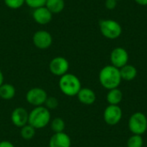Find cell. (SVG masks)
I'll return each instance as SVG.
<instances>
[{"mask_svg": "<svg viewBox=\"0 0 147 147\" xmlns=\"http://www.w3.org/2000/svg\"><path fill=\"white\" fill-rule=\"evenodd\" d=\"M59 88L67 96H75L82 88L80 79L72 73H66L59 77Z\"/></svg>", "mask_w": 147, "mask_h": 147, "instance_id": "cell-3", "label": "cell"}, {"mask_svg": "<svg viewBox=\"0 0 147 147\" xmlns=\"http://www.w3.org/2000/svg\"><path fill=\"white\" fill-rule=\"evenodd\" d=\"M48 97L47 91L40 87H34L28 90L26 93V101L34 107L43 106Z\"/></svg>", "mask_w": 147, "mask_h": 147, "instance_id": "cell-6", "label": "cell"}, {"mask_svg": "<svg viewBox=\"0 0 147 147\" xmlns=\"http://www.w3.org/2000/svg\"><path fill=\"white\" fill-rule=\"evenodd\" d=\"M117 1L116 0H106L105 1V7L106 9H109V10H112V9H115L117 6Z\"/></svg>", "mask_w": 147, "mask_h": 147, "instance_id": "cell-25", "label": "cell"}, {"mask_svg": "<svg viewBox=\"0 0 147 147\" xmlns=\"http://www.w3.org/2000/svg\"><path fill=\"white\" fill-rule=\"evenodd\" d=\"M28 112L22 107L16 108L10 115V121L16 127H22L28 123Z\"/></svg>", "mask_w": 147, "mask_h": 147, "instance_id": "cell-11", "label": "cell"}, {"mask_svg": "<svg viewBox=\"0 0 147 147\" xmlns=\"http://www.w3.org/2000/svg\"><path fill=\"white\" fill-rule=\"evenodd\" d=\"M69 61L61 56L53 58L49 63V71L51 73L57 77H61L66 74L69 71Z\"/></svg>", "mask_w": 147, "mask_h": 147, "instance_id": "cell-8", "label": "cell"}, {"mask_svg": "<svg viewBox=\"0 0 147 147\" xmlns=\"http://www.w3.org/2000/svg\"><path fill=\"white\" fill-rule=\"evenodd\" d=\"M98 78L101 85L108 90L119 88L122 81L120 69L113 66L112 65H108L102 67L99 72Z\"/></svg>", "mask_w": 147, "mask_h": 147, "instance_id": "cell-1", "label": "cell"}, {"mask_svg": "<svg viewBox=\"0 0 147 147\" xmlns=\"http://www.w3.org/2000/svg\"><path fill=\"white\" fill-rule=\"evenodd\" d=\"M135 3L141 6H147V0H134Z\"/></svg>", "mask_w": 147, "mask_h": 147, "instance_id": "cell-27", "label": "cell"}, {"mask_svg": "<svg viewBox=\"0 0 147 147\" xmlns=\"http://www.w3.org/2000/svg\"><path fill=\"white\" fill-rule=\"evenodd\" d=\"M120 73L122 80L130 82L136 78L138 75V71L134 65L127 64L126 65H124L120 69Z\"/></svg>", "mask_w": 147, "mask_h": 147, "instance_id": "cell-15", "label": "cell"}, {"mask_svg": "<svg viewBox=\"0 0 147 147\" xmlns=\"http://www.w3.org/2000/svg\"><path fill=\"white\" fill-rule=\"evenodd\" d=\"M117 147H121V146H117Z\"/></svg>", "mask_w": 147, "mask_h": 147, "instance_id": "cell-30", "label": "cell"}, {"mask_svg": "<svg viewBox=\"0 0 147 147\" xmlns=\"http://www.w3.org/2000/svg\"><path fill=\"white\" fill-rule=\"evenodd\" d=\"M123 99L122 91L119 88L109 90L106 96V100L109 105H119Z\"/></svg>", "mask_w": 147, "mask_h": 147, "instance_id": "cell-16", "label": "cell"}, {"mask_svg": "<svg viewBox=\"0 0 147 147\" xmlns=\"http://www.w3.org/2000/svg\"><path fill=\"white\" fill-rule=\"evenodd\" d=\"M0 147H16L13 143L8 140H2L0 141Z\"/></svg>", "mask_w": 147, "mask_h": 147, "instance_id": "cell-26", "label": "cell"}, {"mask_svg": "<svg viewBox=\"0 0 147 147\" xmlns=\"http://www.w3.org/2000/svg\"><path fill=\"white\" fill-rule=\"evenodd\" d=\"M48 146L49 147H71V140L65 132L56 133L50 138Z\"/></svg>", "mask_w": 147, "mask_h": 147, "instance_id": "cell-13", "label": "cell"}, {"mask_svg": "<svg viewBox=\"0 0 147 147\" xmlns=\"http://www.w3.org/2000/svg\"><path fill=\"white\" fill-rule=\"evenodd\" d=\"M101 34L109 40H115L122 34L121 25L113 19H102L99 22Z\"/></svg>", "mask_w": 147, "mask_h": 147, "instance_id": "cell-4", "label": "cell"}, {"mask_svg": "<svg viewBox=\"0 0 147 147\" xmlns=\"http://www.w3.org/2000/svg\"><path fill=\"white\" fill-rule=\"evenodd\" d=\"M16 96V88L11 84H3L0 86V98L5 101L13 99Z\"/></svg>", "mask_w": 147, "mask_h": 147, "instance_id": "cell-17", "label": "cell"}, {"mask_svg": "<svg viewBox=\"0 0 147 147\" xmlns=\"http://www.w3.org/2000/svg\"><path fill=\"white\" fill-rule=\"evenodd\" d=\"M128 128L133 134L143 135L147 131V117L144 113L135 112L128 120Z\"/></svg>", "mask_w": 147, "mask_h": 147, "instance_id": "cell-5", "label": "cell"}, {"mask_svg": "<svg viewBox=\"0 0 147 147\" xmlns=\"http://www.w3.org/2000/svg\"><path fill=\"white\" fill-rule=\"evenodd\" d=\"M50 126L52 131L56 134V133H62L65 131V121L60 118V117H55L50 121Z\"/></svg>", "mask_w": 147, "mask_h": 147, "instance_id": "cell-19", "label": "cell"}, {"mask_svg": "<svg viewBox=\"0 0 147 147\" xmlns=\"http://www.w3.org/2000/svg\"><path fill=\"white\" fill-rule=\"evenodd\" d=\"M6 7L11 9H17L22 7L25 3V0H3Z\"/></svg>", "mask_w": 147, "mask_h": 147, "instance_id": "cell-22", "label": "cell"}, {"mask_svg": "<svg viewBox=\"0 0 147 147\" xmlns=\"http://www.w3.org/2000/svg\"><path fill=\"white\" fill-rule=\"evenodd\" d=\"M78 101L84 105H92L96 100L95 91L90 88H81L77 95Z\"/></svg>", "mask_w": 147, "mask_h": 147, "instance_id": "cell-14", "label": "cell"}, {"mask_svg": "<svg viewBox=\"0 0 147 147\" xmlns=\"http://www.w3.org/2000/svg\"><path fill=\"white\" fill-rule=\"evenodd\" d=\"M20 135L21 137L25 140H32L34 135H35V130L31 125H29L28 123L27 125H25L24 127L20 128Z\"/></svg>", "mask_w": 147, "mask_h": 147, "instance_id": "cell-20", "label": "cell"}, {"mask_svg": "<svg viewBox=\"0 0 147 147\" xmlns=\"http://www.w3.org/2000/svg\"><path fill=\"white\" fill-rule=\"evenodd\" d=\"M32 16L34 22L40 25L48 24L53 19V14L48 10V9L46 6L34 9L33 10Z\"/></svg>", "mask_w": 147, "mask_h": 147, "instance_id": "cell-12", "label": "cell"}, {"mask_svg": "<svg viewBox=\"0 0 147 147\" xmlns=\"http://www.w3.org/2000/svg\"><path fill=\"white\" fill-rule=\"evenodd\" d=\"M65 1L64 0H47L45 6L48 10L53 14H59L65 9Z\"/></svg>", "mask_w": 147, "mask_h": 147, "instance_id": "cell-18", "label": "cell"}, {"mask_svg": "<svg viewBox=\"0 0 147 147\" xmlns=\"http://www.w3.org/2000/svg\"><path fill=\"white\" fill-rule=\"evenodd\" d=\"M122 119V109L119 105H109L103 111V120L109 126L117 125Z\"/></svg>", "mask_w": 147, "mask_h": 147, "instance_id": "cell-7", "label": "cell"}, {"mask_svg": "<svg viewBox=\"0 0 147 147\" xmlns=\"http://www.w3.org/2000/svg\"><path fill=\"white\" fill-rule=\"evenodd\" d=\"M45 107L47 109H48L49 110L50 109H55L58 108L59 106V101L56 97L54 96H48L45 102Z\"/></svg>", "mask_w": 147, "mask_h": 147, "instance_id": "cell-23", "label": "cell"}, {"mask_svg": "<svg viewBox=\"0 0 147 147\" xmlns=\"http://www.w3.org/2000/svg\"><path fill=\"white\" fill-rule=\"evenodd\" d=\"M144 140L142 135L133 134L127 141V147H143Z\"/></svg>", "mask_w": 147, "mask_h": 147, "instance_id": "cell-21", "label": "cell"}, {"mask_svg": "<svg viewBox=\"0 0 147 147\" xmlns=\"http://www.w3.org/2000/svg\"><path fill=\"white\" fill-rule=\"evenodd\" d=\"M51 121L50 110L45 106L34 107L28 114V124L34 129L45 128Z\"/></svg>", "mask_w": 147, "mask_h": 147, "instance_id": "cell-2", "label": "cell"}, {"mask_svg": "<svg viewBox=\"0 0 147 147\" xmlns=\"http://www.w3.org/2000/svg\"><path fill=\"white\" fill-rule=\"evenodd\" d=\"M33 43L38 49H47L53 43V37L47 30H38L33 35Z\"/></svg>", "mask_w": 147, "mask_h": 147, "instance_id": "cell-10", "label": "cell"}, {"mask_svg": "<svg viewBox=\"0 0 147 147\" xmlns=\"http://www.w3.org/2000/svg\"><path fill=\"white\" fill-rule=\"evenodd\" d=\"M3 80H4V77H3V74L2 71L0 70V86L3 84Z\"/></svg>", "mask_w": 147, "mask_h": 147, "instance_id": "cell-28", "label": "cell"}, {"mask_svg": "<svg viewBox=\"0 0 147 147\" xmlns=\"http://www.w3.org/2000/svg\"><path fill=\"white\" fill-rule=\"evenodd\" d=\"M116 1H117V2H118V1H121V0H116Z\"/></svg>", "mask_w": 147, "mask_h": 147, "instance_id": "cell-29", "label": "cell"}, {"mask_svg": "<svg viewBox=\"0 0 147 147\" xmlns=\"http://www.w3.org/2000/svg\"><path fill=\"white\" fill-rule=\"evenodd\" d=\"M129 54L124 47H117L110 53V63L113 66L121 69L128 64Z\"/></svg>", "mask_w": 147, "mask_h": 147, "instance_id": "cell-9", "label": "cell"}, {"mask_svg": "<svg viewBox=\"0 0 147 147\" xmlns=\"http://www.w3.org/2000/svg\"><path fill=\"white\" fill-rule=\"evenodd\" d=\"M47 0H25V3L32 8V9H37L42 6H45Z\"/></svg>", "mask_w": 147, "mask_h": 147, "instance_id": "cell-24", "label": "cell"}]
</instances>
